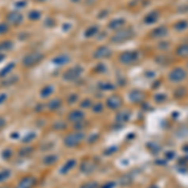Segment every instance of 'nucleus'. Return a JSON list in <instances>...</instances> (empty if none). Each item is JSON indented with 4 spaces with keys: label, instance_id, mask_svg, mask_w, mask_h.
I'll use <instances>...</instances> for the list:
<instances>
[{
    "label": "nucleus",
    "instance_id": "nucleus-4",
    "mask_svg": "<svg viewBox=\"0 0 188 188\" xmlns=\"http://www.w3.org/2000/svg\"><path fill=\"white\" fill-rule=\"evenodd\" d=\"M7 19L9 23H11V24H18V23H20L23 20V16L20 13H10Z\"/></svg>",
    "mask_w": 188,
    "mask_h": 188
},
{
    "label": "nucleus",
    "instance_id": "nucleus-18",
    "mask_svg": "<svg viewBox=\"0 0 188 188\" xmlns=\"http://www.w3.org/2000/svg\"><path fill=\"white\" fill-rule=\"evenodd\" d=\"M0 188H5V187H0Z\"/></svg>",
    "mask_w": 188,
    "mask_h": 188
},
{
    "label": "nucleus",
    "instance_id": "nucleus-13",
    "mask_svg": "<svg viewBox=\"0 0 188 188\" xmlns=\"http://www.w3.org/2000/svg\"><path fill=\"white\" fill-rule=\"evenodd\" d=\"M8 31V25L7 24H0V34Z\"/></svg>",
    "mask_w": 188,
    "mask_h": 188
},
{
    "label": "nucleus",
    "instance_id": "nucleus-12",
    "mask_svg": "<svg viewBox=\"0 0 188 188\" xmlns=\"http://www.w3.org/2000/svg\"><path fill=\"white\" fill-rule=\"evenodd\" d=\"M29 152H31V148H24V149H21L19 153H20V156H25V154H28Z\"/></svg>",
    "mask_w": 188,
    "mask_h": 188
},
{
    "label": "nucleus",
    "instance_id": "nucleus-17",
    "mask_svg": "<svg viewBox=\"0 0 188 188\" xmlns=\"http://www.w3.org/2000/svg\"><path fill=\"white\" fill-rule=\"evenodd\" d=\"M10 153H11L10 151H5V152H4V158H7V157H10Z\"/></svg>",
    "mask_w": 188,
    "mask_h": 188
},
{
    "label": "nucleus",
    "instance_id": "nucleus-8",
    "mask_svg": "<svg viewBox=\"0 0 188 188\" xmlns=\"http://www.w3.org/2000/svg\"><path fill=\"white\" fill-rule=\"evenodd\" d=\"M9 176H10V170H1V172H0V182L9 178Z\"/></svg>",
    "mask_w": 188,
    "mask_h": 188
},
{
    "label": "nucleus",
    "instance_id": "nucleus-16",
    "mask_svg": "<svg viewBox=\"0 0 188 188\" xmlns=\"http://www.w3.org/2000/svg\"><path fill=\"white\" fill-rule=\"evenodd\" d=\"M4 125H5V119L0 117V129H1V128L4 127Z\"/></svg>",
    "mask_w": 188,
    "mask_h": 188
},
{
    "label": "nucleus",
    "instance_id": "nucleus-10",
    "mask_svg": "<svg viewBox=\"0 0 188 188\" xmlns=\"http://www.w3.org/2000/svg\"><path fill=\"white\" fill-rule=\"evenodd\" d=\"M59 104H60V102H59V100H53L52 103L49 104V108H50V109H55V108H58V107H59Z\"/></svg>",
    "mask_w": 188,
    "mask_h": 188
},
{
    "label": "nucleus",
    "instance_id": "nucleus-11",
    "mask_svg": "<svg viewBox=\"0 0 188 188\" xmlns=\"http://www.w3.org/2000/svg\"><path fill=\"white\" fill-rule=\"evenodd\" d=\"M82 188H97V183L92 182V183H85L84 186H82Z\"/></svg>",
    "mask_w": 188,
    "mask_h": 188
},
{
    "label": "nucleus",
    "instance_id": "nucleus-3",
    "mask_svg": "<svg viewBox=\"0 0 188 188\" xmlns=\"http://www.w3.org/2000/svg\"><path fill=\"white\" fill-rule=\"evenodd\" d=\"M35 178L31 177V176H28V177H24L21 178L20 182L18 183V186H16L15 188H31L34 187V184H35Z\"/></svg>",
    "mask_w": 188,
    "mask_h": 188
},
{
    "label": "nucleus",
    "instance_id": "nucleus-14",
    "mask_svg": "<svg viewBox=\"0 0 188 188\" xmlns=\"http://www.w3.org/2000/svg\"><path fill=\"white\" fill-rule=\"evenodd\" d=\"M29 16H30V19H37V18H39V13H37V11H31Z\"/></svg>",
    "mask_w": 188,
    "mask_h": 188
},
{
    "label": "nucleus",
    "instance_id": "nucleus-6",
    "mask_svg": "<svg viewBox=\"0 0 188 188\" xmlns=\"http://www.w3.org/2000/svg\"><path fill=\"white\" fill-rule=\"evenodd\" d=\"M74 166H75V161H73V159H72V161H69V162H67L65 166L61 168V173H67L68 170H69L70 168H73Z\"/></svg>",
    "mask_w": 188,
    "mask_h": 188
},
{
    "label": "nucleus",
    "instance_id": "nucleus-9",
    "mask_svg": "<svg viewBox=\"0 0 188 188\" xmlns=\"http://www.w3.org/2000/svg\"><path fill=\"white\" fill-rule=\"evenodd\" d=\"M52 90H53L52 87H45L44 89H42L40 94H42V97H47V95H49L50 93H52Z\"/></svg>",
    "mask_w": 188,
    "mask_h": 188
},
{
    "label": "nucleus",
    "instance_id": "nucleus-1",
    "mask_svg": "<svg viewBox=\"0 0 188 188\" xmlns=\"http://www.w3.org/2000/svg\"><path fill=\"white\" fill-rule=\"evenodd\" d=\"M82 139H83L82 133H72L68 137H65L64 143H65L67 147H74V146H77Z\"/></svg>",
    "mask_w": 188,
    "mask_h": 188
},
{
    "label": "nucleus",
    "instance_id": "nucleus-5",
    "mask_svg": "<svg viewBox=\"0 0 188 188\" xmlns=\"http://www.w3.org/2000/svg\"><path fill=\"white\" fill-rule=\"evenodd\" d=\"M80 119H83V113L82 112L75 110V112H72L69 114V121H73V122L78 123V121H80Z\"/></svg>",
    "mask_w": 188,
    "mask_h": 188
},
{
    "label": "nucleus",
    "instance_id": "nucleus-15",
    "mask_svg": "<svg viewBox=\"0 0 188 188\" xmlns=\"http://www.w3.org/2000/svg\"><path fill=\"white\" fill-rule=\"evenodd\" d=\"M7 98H8V97H7V94H0V104H1L3 102H5V100H7Z\"/></svg>",
    "mask_w": 188,
    "mask_h": 188
},
{
    "label": "nucleus",
    "instance_id": "nucleus-7",
    "mask_svg": "<svg viewBox=\"0 0 188 188\" xmlns=\"http://www.w3.org/2000/svg\"><path fill=\"white\" fill-rule=\"evenodd\" d=\"M56 159H58V158H56V156L49 154L48 157H45V158H44V163H45V164H53V163L56 161Z\"/></svg>",
    "mask_w": 188,
    "mask_h": 188
},
{
    "label": "nucleus",
    "instance_id": "nucleus-2",
    "mask_svg": "<svg viewBox=\"0 0 188 188\" xmlns=\"http://www.w3.org/2000/svg\"><path fill=\"white\" fill-rule=\"evenodd\" d=\"M43 58V55L40 53H31V54H28L24 59H23V64L25 67H31L34 64H37Z\"/></svg>",
    "mask_w": 188,
    "mask_h": 188
}]
</instances>
